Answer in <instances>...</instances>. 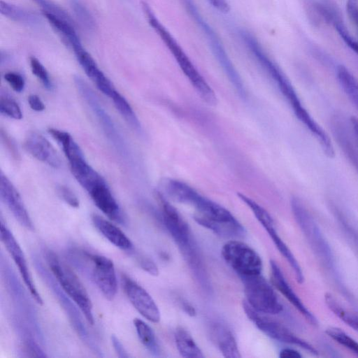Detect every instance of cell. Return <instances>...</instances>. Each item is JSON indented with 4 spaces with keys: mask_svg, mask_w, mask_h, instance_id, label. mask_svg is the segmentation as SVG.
Listing matches in <instances>:
<instances>
[{
    "mask_svg": "<svg viewBox=\"0 0 358 358\" xmlns=\"http://www.w3.org/2000/svg\"><path fill=\"white\" fill-rule=\"evenodd\" d=\"M159 185L164 196L192 206L196 210L194 219L203 227L222 237L238 238L245 234L244 227L227 209L201 195L188 184L164 178Z\"/></svg>",
    "mask_w": 358,
    "mask_h": 358,
    "instance_id": "6da1fadb",
    "label": "cell"
},
{
    "mask_svg": "<svg viewBox=\"0 0 358 358\" xmlns=\"http://www.w3.org/2000/svg\"><path fill=\"white\" fill-rule=\"evenodd\" d=\"M157 199L161 206L162 220L167 231L196 280L203 288L209 290L208 276L189 225L160 192H157Z\"/></svg>",
    "mask_w": 358,
    "mask_h": 358,
    "instance_id": "7a4b0ae2",
    "label": "cell"
},
{
    "mask_svg": "<svg viewBox=\"0 0 358 358\" xmlns=\"http://www.w3.org/2000/svg\"><path fill=\"white\" fill-rule=\"evenodd\" d=\"M142 8L149 24L172 54L180 69L201 98L208 105H215L217 97L213 90L197 70L178 42L159 20L148 3L143 1Z\"/></svg>",
    "mask_w": 358,
    "mask_h": 358,
    "instance_id": "3957f363",
    "label": "cell"
},
{
    "mask_svg": "<svg viewBox=\"0 0 358 358\" xmlns=\"http://www.w3.org/2000/svg\"><path fill=\"white\" fill-rule=\"evenodd\" d=\"M184 7L199 27L206 38L214 57L223 69L229 80L242 99H246L247 92L243 82L231 61L217 33L200 13L194 0H181Z\"/></svg>",
    "mask_w": 358,
    "mask_h": 358,
    "instance_id": "277c9868",
    "label": "cell"
},
{
    "mask_svg": "<svg viewBox=\"0 0 358 358\" xmlns=\"http://www.w3.org/2000/svg\"><path fill=\"white\" fill-rule=\"evenodd\" d=\"M294 217L312 250L327 270L335 273V259L331 248L315 220L298 197L291 199Z\"/></svg>",
    "mask_w": 358,
    "mask_h": 358,
    "instance_id": "5b68a950",
    "label": "cell"
},
{
    "mask_svg": "<svg viewBox=\"0 0 358 358\" xmlns=\"http://www.w3.org/2000/svg\"><path fill=\"white\" fill-rule=\"evenodd\" d=\"M70 257L76 266L87 273L106 299L112 301L115 298L117 283L114 264L110 259L87 251H73Z\"/></svg>",
    "mask_w": 358,
    "mask_h": 358,
    "instance_id": "8992f818",
    "label": "cell"
},
{
    "mask_svg": "<svg viewBox=\"0 0 358 358\" xmlns=\"http://www.w3.org/2000/svg\"><path fill=\"white\" fill-rule=\"evenodd\" d=\"M238 34L245 46L274 82L290 107L292 109L299 108L302 102L294 87L282 70L265 52L257 38L245 29L239 30Z\"/></svg>",
    "mask_w": 358,
    "mask_h": 358,
    "instance_id": "52a82bcc",
    "label": "cell"
},
{
    "mask_svg": "<svg viewBox=\"0 0 358 358\" xmlns=\"http://www.w3.org/2000/svg\"><path fill=\"white\" fill-rule=\"evenodd\" d=\"M45 259L58 284L85 315L87 322L93 325L94 319L92 303L87 290L76 273L52 251L45 252Z\"/></svg>",
    "mask_w": 358,
    "mask_h": 358,
    "instance_id": "ba28073f",
    "label": "cell"
},
{
    "mask_svg": "<svg viewBox=\"0 0 358 358\" xmlns=\"http://www.w3.org/2000/svg\"><path fill=\"white\" fill-rule=\"evenodd\" d=\"M74 83L79 94L97 119L108 140L120 155L127 157L129 152L126 142L95 92L78 76L74 77Z\"/></svg>",
    "mask_w": 358,
    "mask_h": 358,
    "instance_id": "9c48e42d",
    "label": "cell"
},
{
    "mask_svg": "<svg viewBox=\"0 0 358 358\" xmlns=\"http://www.w3.org/2000/svg\"><path fill=\"white\" fill-rule=\"evenodd\" d=\"M245 301L257 313L277 315L283 307L273 288L262 274L241 278Z\"/></svg>",
    "mask_w": 358,
    "mask_h": 358,
    "instance_id": "30bf717a",
    "label": "cell"
},
{
    "mask_svg": "<svg viewBox=\"0 0 358 358\" xmlns=\"http://www.w3.org/2000/svg\"><path fill=\"white\" fill-rule=\"evenodd\" d=\"M34 262L36 269L42 278L43 280L45 282L48 287L51 289L52 292L59 301V303L68 315V317L69 318V320L79 337L94 352L101 353V352H100L99 347L90 337V335L83 323V318L76 307L67 297V294L64 292L61 287H59V285L53 275L50 273V272L44 267L41 260L36 257H34Z\"/></svg>",
    "mask_w": 358,
    "mask_h": 358,
    "instance_id": "8fae6325",
    "label": "cell"
},
{
    "mask_svg": "<svg viewBox=\"0 0 358 358\" xmlns=\"http://www.w3.org/2000/svg\"><path fill=\"white\" fill-rule=\"evenodd\" d=\"M221 254L241 279L262 274L263 264L260 256L245 243L229 241L222 246Z\"/></svg>",
    "mask_w": 358,
    "mask_h": 358,
    "instance_id": "7c38bea8",
    "label": "cell"
},
{
    "mask_svg": "<svg viewBox=\"0 0 358 358\" xmlns=\"http://www.w3.org/2000/svg\"><path fill=\"white\" fill-rule=\"evenodd\" d=\"M237 196L251 210L256 219L267 231L279 252L292 268L296 281L302 284L304 281L302 269L292 251L279 236L271 215L265 208L246 195L238 193Z\"/></svg>",
    "mask_w": 358,
    "mask_h": 358,
    "instance_id": "4fadbf2b",
    "label": "cell"
},
{
    "mask_svg": "<svg viewBox=\"0 0 358 358\" xmlns=\"http://www.w3.org/2000/svg\"><path fill=\"white\" fill-rule=\"evenodd\" d=\"M244 311L248 317L265 335L277 341L298 346L313 355H317V350L308 341L298 337L282 324L263 316L252 309L244 301Z\"/></svg>",
    "mask_w": 358,
    "mask_h": 358,
    "instance_id": "5bb4252c",
    "label": "cell"
},
{
    "mask_svg": "<svg viewBox=\"0 0 358 358\" xmlns=\"http://www.w3.org/2000/svg\"><path fill=\"white\" fill-rule=\"evenodd\" d=\"M1 240L18 268L21 277L35 301L43 305V299L33 281L23 251L9 229L1 220Z\"/></svg>",
    "mask_w": 358,
    "mask_h": 358,
    "instance_id": "9a60e30c",
    "label": "cell"
},
{
    "mask_svg": "<svg viewBox=\"0 0 358 358\" xmlns=\"http://www.w3.org/2000/svg\"><path fill=\"white\" fill-rule=\"evenodd\" d=\"M122 284L128 299L136 310L150 322H159L160 311L149 293L126 275L122 277Z\"/></svg>",
    "mask_w": 358,
    "mask_h": 358,
    "instance_id": "2e32d148",
    "label": "cell"
},
{
    "mask_svg": "<svg viewBox=\"0 0 358 358\" xmlns=\"http://www.w3.org/2000/svg\"><path fill=\"white\" fill-rule=\"evenodd\" d=\"M0 196L18 222L29 230H34L33 222L20 194L2 171L0 173Z\"/></svg>",
    "mask_w": 358,
    "mask_h": 358,
    "instance_id": "e0dca14e",
    "label": "cell"
},
{
    "mask_svg": "<svg viewBox=\"0 0 358 358\" xmlns=\"http://www.w3.org/2000/svg\"><path fill=\"white\" fill-rule=\"evenodd\" d=\"M96 206L108 218L121 224L125 217L105 180H102L87 191Z\"/></svg>",
    "mask_w": 358,
    "mask_h": 358,
    "instance_id": "ac0fdd59",
    "label": "cell"
},
{
    "mask_svg": "<svg viewBox=\"0 0 358 358\" xmlns=\"http://www.w3.org/2000/svg\"><path fill=\"white\" fill-rule=\"evenodd\" d=\"M332 134L344 155L358 172V147L357 139L350 127L340 115H335L330 121Z\"/></svg>",
    "mask_w": 358,
    "mask_h": 358,
    "instance_id": "d6986e66",
    "label": "cell"
},
{
    "mask_svg": "<svg viewBox=\"0 0 358 358\" xmlns=\"http://www.w3.org/2000/svg\"><path fill=\"white\" fill-rule=\"evenodd\" d=\"M271 275L273 285L287 300L313 326L318 324L316 317L304 305L285 278L281 268L273 260L270 261Z\"/></svg>",
    "mask_w": 358,
    "mask_h": 358,
    "instance_id": "ffe728a7",
    "label": "cell"
},
{
    "mask_svg": "<svg viewBox=\"0 0 358 358\" xmlns=\"http://www.w3.org/2000/svg\"><path fill=\"white\" fill-rule=\"evenodd\" d=\"M27 152L36 159L57 169L61 166L60 157L49 141L41 134L33 131L28 134L24 142Z\"/></svg>",
    "mask_w": 358,
    "mask_h": 358,
    "instance_id": "44dd1931",
    "label": "cell"
},
{
    "mask_svg": "<svg viewBox=\"0 0 358 358\" xmlns=\"http://www.w3.org/2000/svg\"><path fill=\"white\" fill-rule=\"evenodd\" d=\"M76 57L85 74L93 81L96 87L105 95L110 96L115 89L110 80L99 68L94 59L83 48L74 52Z\"/></svg>",
    "mask_w": 358,
    "mask_h": 358,
    "instance_id": "7402d4cb",
    "label": "cell"
},
{
    "mask_svg": "<svg viewBox=\"0 0 358 358\" xmlns=\"http://www.w3.org/2000/svg\"><path fill=\"white\" fill-rule=\"evenodd\" d=\"M210 336L222 355L227 358H241L236 338L227 326L220 322L210 327Z\"/></svg>",
    "mask_w": 358,
    "mask_h": 358,
    "instance_id": "603a6c76",
    "label": "cell"
},
{
    "mask_svg": "<svg viewBox=\"0 0 358 358\" xmlns=\"http://www.w3.org/2000/svg\"><path fill=\"white\" fill-rule=\"evenodd\" d=\"M92 221L96 229L117 248L130 251L133 244L125 234L115 224L98 215H92Z\"/></svg>",
    "mask_w": 358,
    "mask_h": 358,
    "instance_id": "cb8c5ba5",
    "label": "cell"
},
{
    "mask_svg": "<svg viewBox=\"0 0 358 358\" xmlns=\"http://www.w3.org/2000/svg\"><path fill=\"white\" fill-rule=\"evenodd\" d=\"M43 15L62 42L71 48L73 52L83 48L73 24L49 13H43Z\"/></svg>",
    "mask_w": 358,
    "mask_h": 358,
    "instance_id": "d4e9b609",
    "label": "cell"
},
{
    "mask_svg": "<svg viewBox=\"0 0 358 358\" xmlns=\"http://www.w3.org/2000/svg\"><path fill=\"white\" fill-rule=\"evenodd\" d=\"M174 339L178 351L182 357H204V355L192 336L185 329L182 327L177 328L174 333Z\"/></svg>",
    "mask_w": 358,
    "mask_h": 358,
    "instance_id": "484cf974",
    "label": "cell"
},
{
    "mask_svg": "<svg viewBox=\"0 0 358 358\" xmlns=\"http://www.w3.org/2000/svg\"><path fill=\"white\" fill-rule=\"evenodd\" d=\"M336 78L348 99L358 110V80L343 65L337 66Z\"/></svg>",
    "mask_w": 358,
    "mask_h": 358,
    "instance_id": "4316f807",
    "label": "cell"
},
{
    "mask_svg": "<svg viewBox=\"0 0 358 358\" xmlns=\"http://www.w3.org/2000/svg\"><path fill=\"white\" fill-rule=\"evenodd\" d=\"M0 12L11 20L27 25L34 26L40 22L38 16L35 13L3 1H0Z\"/></svg>",
    "mask_w": 358,
    "mask_h": 358,
    "instance_id": "83f0119b",
    "label": "cell"
},
{
    "mask_svg": "<svg viewBox=\"0 0 358 358\" xmlns=\"http://www.w3.org/2000/svg\"><path fill=\"white\" fill-rule=\"evenodd\" d=\"M109 97L112 99L116 109L127 124L134 130L141 133L142 131L141 124L127 99L116 90L113 91Z\"/></svg>",
    "mask_w": 358,
    "mask_h": 358,
    "instance_id": "f1b7e54d",
    "label": "cell"
},
{
    "mask_svg": "<svg viewBox=\"0 0 358 358\" xmlns=\"http://www.w3.org/2000/svg\"><path fill=\"white\" fill-rule=\"evenodd\" d=\"M324 301L335 315L358 333V314L344 308L331 293L325 294Z\"/></svg>",
    "mask_w": 358,
    "mask_h": 358,
    "instance_id": "f546056e",
    "label": "cell"
},
{
    "mask_svg": "<svg viewBox=\"0 0 358 358\" xmlns=\"http://www.w3.org/2000/svg\"><path fill=\"white\" fill-rule=\"evenodd\" d=\"M134 324L138 337L144 347L153 355H160L161 350L152 329L138 318L134 320Z\"/></svg>",
    "mask_w": 358,
    "mask_h": 358,
    "instance_id": "4dcf8cb0",
    "label": "cell"
},
{
    "mask_svg": "<svg viewBox=\"0 0 358 358\" xmlns=\"http://www.w3.org/2000/svg\"><path fill=\"white\" fill-rule=\"evenodd\" d=\"M312 8L315 13L324 21L333 24L341 21V16L337 7L328 0H313Z\"/></svg>",
    "mask_w": 358,
    "mask_h": 358,
    "instance_id": "1f68e13d",
    "label": "cell"
},
{
    "mask_svg": "<svg viewBox=\"0 0 358 358\" xmlns=\"http://www.w3.org/2000/svg\"><path fill=\"white\" fill-rule=\"evenodd\" d=\"M326 334L336 343L358 356V342L344 331L337 327H330L326 329Z\"/></svg>",
    "mask_w": 358,
    "mask_h": 358,
    "instance_id": "d6a6232c",
    "label": "cell"
},
{
    "mask_svg": "<svg viewBox=\"0 0 358 358\" xmlns=\"http://www.w3.org/2000/svg\"><path fill=\"white\" fill-rule=\"evenodd\" d=\"M0 112L10 118L21 120L22 113L20 106L11 97L8 95H1Z\"/></svg>",
    "mask_w": 358,
    "mask_h": 358,
    "instance_id": "836d02e7",
    "label": "cell"
},
{
    "mask_svg": "<svg viewBox=\"0 0 358 358\" xmlns=\"http://www.w3.org/2000/svg\"><path fill=\"white\" fill-rule=\"evenodd\" d=\"M30 67L32 73L39 80L42 85L48 90L53 89V84L50 75L41 63V62L34 57H31L29 59Z\"/></svg>",
    "mask_w": 358,
    "mask_h": 358,
    "instance_id": "e575fe53",
    "label": "cell"
},
{
    "mask_svg": "<svg viewBox=\"0 0 358 358\" xmlns=\"http://www.w3.org/2000/svg\"><path fill=\"white\" fill-rule=\"evenodd\" d=\"M43 10V13H49L73 24L70 15L61 6L52 0H32Z\"/></svg>",
    "mask_w": 358,
    "mask_h": 358,
    "instance_id": "d590c367",
    "label": "cell"
},
{
    "mask_svg": "<svg viewBox=\"0 0 358 358\" xmlns=\"http://www.w3.org/2000/svg\"><path fill=\"white\" fill-rule=\"evenodd\" d=\"M71 6L80 23L88 29L94 27V21L91 13L80 1L71 0Z\"/></svg>",
    "mask_w": 358,
    "mask_h": 358,
    "instance_id": "8d00e7d4",
    "label": "cell"
},
{
    "mask_svg": "<svg viewBox=\"0 0 358 358\" xmlns=\"http://www.w3.org/2000/svg\"><path fill=\"white\" fill-rule=\"evenodd\" d=\"M334 26L345 44L358 55V41L352 37L343 22L338 21Z\"/></svg>",
    "mask_w": 358,
    "mask_h": 358,
    "instance_id": "74e56055",
    "label": "cell"
},
{
    "mask_svg": "<svg viewBox=\"0 0 358 358\" xmlns=\"http://www.w3.org/2000/svg\"><path fill=\"white\" fill-rule=\"evenodd\" d=\"M57 194L64 202L73 208L79 207V200L74 192L68 187L59 185L56 187Z\"/></svg>",
    "mask_w": 358,
    "mask_h": 358,
    "instance_id": "f35d334b",
    "label": "cell"
},
{
    "mask_svg": "<svg viewBox=\"0 0 358 358\" xmlns=\"http://www.w3.org/2000/svg\"><path fill=\"white\" fill-rule=\"evenodd\" d=\"M3 78L15 92H21L24 90L25 81L21 74L10 71L4 74Z\"/></svg>",
    "mask_w": 358,
    "mask_h": 358,
    "instance_id": "ab89813d",
    "label": "cell"
},
{
    "mask_svg": "<svg viewBox=\"0 0 358 358\" xmlns=\"http://www.w3.org/2000/svg\"><path fill=\"white\" fill-rule=\"evenodd\" d=\"M346 11L350 20L353 24L358 34V1L348 0L346 3Z\"/></svg>",
    "mask_w": 358,
    "mask_h": 358,
    "instance_id": "60d3db41",
    "label": "cell"
},
{
    "mask_svg": "<svg viewBox=\"0 0 358 358\" xmlns=\"http://www.w3.org/2000/svg\"><path fill=\"white\" fill-rule=\"evenodd\" d=\"M1 141L4 144L5 147L9 150L10 155L15 159H18L19 152L15 145V142L10 138V136L4 131H1Z\"/></svg>",
    "mask_w": 358,
    "mask_h": 358,
    "instance_id": "b9f144b4",
    "label": "cell"
},
{
    "mask_svg": "<svg viewBox=\"0 0 358 358\" xmlns=\"http://www.w3.org/2000/svg\"><path fill=\"white\" fill-rule=\"evenodd\" d=\"M138 264L140 266L152 275L156 276L159 274L157 265L150 259L145 257H138Z\"/></svg>",
    "mask_w": 358,
    "mask_h": 358,
    "instance_id": "7bdbcfd3",
    "label": "cell"
},
{
    "mask_svg": "<svg viewBox=\"0 0 358 358\" xmlns=\"http://www.w3.org/2000/svg\"><path fill=\"white\" fill-rule=\"evenodd\" d=\"M28 103L30 108L36 112L43 111L45 106L41 98L36 94H31L28 97Z\"/></svg>",
    "mask_w": 358,
    "mask_h": 358,
    "instance_id": "ee69618b",
    "label": "cell"
},
{
    "mask_svg": "<svg viewBox=\"0 0 358 358\" xmlns=\"http://www.w3.org/2000/svg\"><path fill=\"white\" fill-rule=\"evenodd\" d=\"M111 341L113 348L119 357L127 358L129 357L127 351L115 336L113 335L111 336Z\"/></svg>",
    "mask_w": 358,
    "mask_h": 358,
    "instance_id": "f6af8a7d",
    "label": "cell"
},
{
    "mask_svg": "<svg viewBox=\"0 0 358 358\" xmlns=\"http://www.w3.org/2000/svg\"><path fill=\"white\" fill-rule=\"evenodd\" d=\"M337 215L338 216V219L341 220V222H342L343 224L345 227L346 230H348V231L351 234L350 236L353 238V241L357 245L356 247L358 250V231L348 222V220H346L341 212L338 213Z\"/></svg>",
    "mask_w": 358,
    "mask_h": 358,
    "instance_id": "bcb514c9",
    "label": "cell"
},
{
    "mask_svg": "<svg viewBox=\"0 0 358 358\" xmlns=\"http://www.w3.org/2000/svg\"><path fill=\"white\" fill-rule=\"evenodd\" d=\"M208 3L217 10L222 13H227L230 10V5L227 0H207Z\"/></svg>",
    "mask_w": 358,
    "mask_h": 358,
    "instance_id": "7dc6e473",
    "label": "cell"
},
{
    "mask_svg": "<svg viewBox=\"0 0 358 358\" xmlns=\"http://www.w3.org/2000/svg\"><path fill=\"white\" fill-rule=\"evenodd\" d=\"M279 357L280 358H301L302 355L293 348H286L280 351Z\"/></svg>",
    "mask_w": 358,
    "mask_h": 358,
    "instance_id": "c3c4849f",
    "label": "cell"
},
{
    "mask_svg": "<svg viewBox=\"0 0 358 358\" xmlns=\"http://www.w3.org/2000/svg\"><path fill=\"white\" fill-rule=\"evenodd\" d=\"M180 304L182 310L189 316H194L196 315V310L187 301L185 300H180Z\"/></svg>",
    "mask_w": 358,
    "mask_h": 358,
    "instance_id": "681fc988",
    "label": "cell"
},
{
    "mask_svg": "<svg viewBox=\"0 0 358 358\" xmlns=\"http://www.w3.org/2000/svg\"><path fill=\"white\" fill-rule=\"evenodd\" d=\"M350 122L355 136L358 142V118L352 116L350 120Z\"/></svg>",
    "mask_w": 358,
    "mask_h": 358,
    "instance_id": "f907efd6",
    "label": "cell"
}]
</instances>
